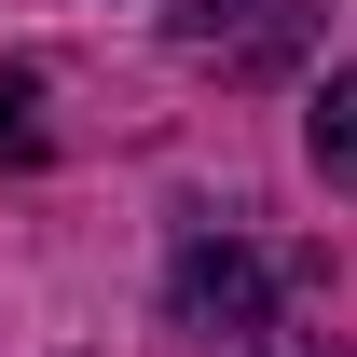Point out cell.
<instances>
[{"label": "cell", "mask_w": 357, "mask_h": 357, "mask_svg": "<svg viewBox=\"0 0 357 357\" xmlns=\"http://www.w3.org/2000/svg\"><path fill=\"white\" fill-rule=\"evenodd\" d=\"M261 357H344V330H316V303H303V261L275 275V303H261Z\"/></svg>", "instance_id": "obj_4"}, {"label": "cell", "mask_w": 357, "mask_h": 357, "mask_svg": "<svg viewBox=\"0 0 357 357\" xmlns=\"http://www.w3.org/2000/svg\"><path fill=\"white\" fill-rule=\"evenodd\" d=\"M316 178H330V192H357V69H330V83H316Z\"/></svg>", "instance_id": "obj_3"}, {"label": "cell", "mask_w": 357, "mask_h": 357, "mask_svg": "<svg viewBox=\"0 0 357 357\" xmlns=\"http://www.w3.org/2000/svg\"><path fill=\"white\" fill-rule=\"evenodd\" d=\"M275 275L289 261H261V248H178V316L192 330H261V303H275Z\"/></svg>", "instance_id": "obj_2"}, {"label": "cell", "mask_w": 357, "mask_h": 357, "mask_svg": "<svg viewBox=\"0 0 357 357\" xmlns=\"http://www.w3.org/2000/svg\"><path fill=\"white\" fill-rule=\"evenodd\" d=\"M303 28H316V0H192L178 14V42L220 69H275V55H303Z\"/></svg>", "instance_id": "obj_1"}, {"label": "cell", "mask_w": 357, "mask_h": 357, "mask_svg": "<svg viewBox=\"0 0 357 357\" xmlns=\"http://www.w3.org/2000/svg\"><path fill=\"white\" fill-rule=\"evenodd\" d=\"M28 151H42V83L0 69V165H28Z\"/></svg>", "instance_id": "obj_5"}]
</instances>
